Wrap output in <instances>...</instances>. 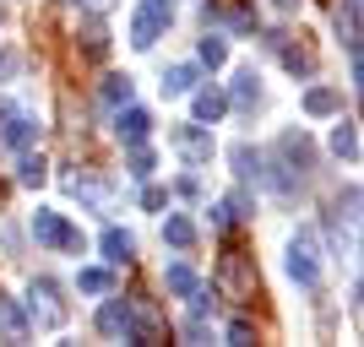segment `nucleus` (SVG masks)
<instances>
[{
  "label": "nucleus",
  "instance_id": "1",
  "mask_svg": "<svg viewBox=\"0 0 364 347\" xmlns=\"http://www.w3.org/2000/svg\"><path fill=\"white\" fill-rule=\"evenodd\" d=\"M218 293H223L228 304H250L261 293V277H256V260L245 255V250H223V260H218V272H213Z\"/></svg>",
  "mask_w": 364,
  "mask_h": 347
},
{
  "label": "nucleus",
  "instance_id": "2",
  "mask_svg": "<svg viewBox=\"0 0 364 347\" xmlns=\"http://www.w3.org/2000/svg\"><path fill=\"white\" fill-rule=\"evenodd\" d=\"M28 326H44V331H55V326H65V299H60V282L55 277H33L28 282Z\"/></svg>",
  "mask_w": 364,
  "mask_h": 347
},
{
  "label": "nucleus",
  "instance_id": "3",
  "mask_svg": "<svg viewBox=\"0 0 364 347\" xmlns=\"http://www.w3.org/2000/svg\"><path fill=\"white\" fill-rule=\"evenodd\" d=\"M174 22V11H168V0H141L136 16H131V44L136 49H152L158 38H164V28Z\"/></svg>",
  "mask_w": 364,
  "mask_h": 347
},
{
  "label": "nucleus",
  "instance_id": "4",
  "mask_svg": "<svg viewBox=\"0 0 364 347\" xmlns=\"http://www.w3.org/2000/svg\"><path fill=\"white\" fill-rule=\"evenodd\" d=\"M33 239L49 250H82V233L65 223L60 211H33Z\"/></svg>",
  "mask_w": 364,
  "mask_h": 347
},
{
  "label": "nucleus",
  "instance_id": "5",
  "mask_svg": "<svg viewBox=\"0 0 364 347\" xmlns=\"http://www.w3.org/2000/svg\"><path fill=\"white\" fill-rule=\"evenodd\" d=\"M289 277L299 287H316L321 282V250H316V233H299L289 244Z\"/></svg>",
  "mask_w": 364,
  "mask_h": 347
},
{
  "label": "nucleus",
  "instance_id": "6",
  "mask_svg": "<svg viewBox=\"0 0 364 347\" xmlns=\"http://www.w3.org/2000/svg\"><path fill=\"white\" fill-rule=\"evenodd\" d=\"M168 141H174L191 163H207V158H213V136H207L201 125H174V136H168Z\"/></svg>",
  "mask_w": 364,
  "mask_h": 347
},
{
  "label": "nucleus",
  "instance_id": "7",
  "mask_svg": "<svg viewBox=\"0 0 364 347\" xmlns=\"http://www.w3.org/2000/svg\"><path fill=\"white\" fill-rule=\"evenodd\" d=\"M267 49H277V55H283V65H289L294 76H310V71H316V55H310L304 44H289L283 33H272V38H267Z\"/></svg>",
  "mask_w": 364,
  "mask_h": 347
},
{
  "label": "nucleus",
  "instance_id": "8",
  "mask_svg": "<svg viewBox=\"0 0 364 347\" xmlns=\"http://www.w3.org/2000/svg\"><path fill=\"white\" fill-rule=\"evenodd\" d=\"M33 136H38V120L22 114V109H11L6 125H0V141H6V147H33Z\"/></svg>",
  "mask_w": 364,
  "mask_h": 347
},
{
  "label": "nucleus",
  "instance_id": "9",
  "mask_svg": "<svg viewBox=\"0 0 364 347\" xmlns=\"http://www.w3.org/2000/svg\"><path fill=\"white\" fill-rule=\"evenodd\" d=\"M147 131H152V120L141 114V109H131V104H125L120 114H114V136H120V141H131V147H136V141H147Z\"/></svg>",
  "mask_w": 364,
  "mask_h": 347
},
{
  "label": "nucleus",
  "instance_id": "10",
  "mask_svg": "<svg viewBox=\"0 0 364 347\" xmlns=\"http://www.w3.org/2000/svg\"><path fill=\"white\" fill-rule=\"evenodd\" d=\"M98 331H104V336H131V304L109 299L104 309H98Z\"/></svg>",
  "mask_w": 364,
  "mask_h": 347
},
{
  "label": "nucleus",
  "instance_id": "11",
  "mask_svg": "<svg viewBox=\"0 0 364 347\" xmlns=\"http://www.w3.org/2000/svg\"><path fill=\"white\" fill-rule=\"evenodd\" d=\"M0 342H28V315L16 309V299L0 293Z\"/></svg>",
  "mask_w": 364,
  "mask_h": 347
},
{
  "label": "nucleus",
  "instance_id": "12",
  "mask_svg": "<svg viewBox=\"0 0 364 347\" xmlns=\"http://www.w3.org/2000/svg\"><path fill=\"white\" fill-rule=\"evenodd\" d=\"M131 255H136V239L125 228H104V260L109 266H131Z\"/></svg>",
  "mask_w": 364,
  "mask_h": 347
},
{
  "label": "nucleus",
  "instance_id": "13",
  "mask_svg": "<svg viewBox=\"0 0 364 347\" xmlns=\"http://www.w3.org/2000/svg\"><path fill=\"white\" fill-rule=\"evenodd\" d=\"M332 22H337V38H343V44H348V55H353V49H359V0H343Z\"/></svg>",
  "mask_w": 364,
  "mask_h": 347
},
{
  "label": "nucleus",
  "instance_id": "14",
  "mask_svg": "<svg viewBox=\"0 0 364 347\" xmlns=\"http://www.w3.org/2000/svg\"><path fill=\"white\" fill-rule=\"evenodd\" d=\"M332 152L343 158V163H359V125H353V120H343L332 131Z\"/></svg>",
  "mask_w": 364,
  "mask_h": 347
},
{
  "label": "nucleus",
  "instance_id": "15",
  "mask_svg": "<svg viewBox=\"0 0 364 347\" xmlns=\"http://www.w3.org/2000/svg\"><path fill=\"white\" fill-rule=\"evenodd\" d=\"M191 109H196V120H218V114L228 109V98L218 87H201V92L191 87Z\"/></svg>",
  "mask_w": 364,
  "mask_h": 347
},
{
  "label": "nucleus",
  "instance_id": "16",
  "mask_svg": "<svg viewBox=\"0 0 364 347\" xmlns=\"http://www.w3.org/2000/svg\"><path fill=\"white\" fill-rule=\"evenodd\" d=\"M277 152H283V158H289L294 168H310V141H304V131H283V141H277Z\"/></svg>",
  "mask_w": 364,
  "mask_h": 347
},
{
  "label": "nucleus",
  "instance_id": "17",
  "mask_svg": "<svg viewBox=\"0 0 364 347\" xmlns=\"http://www.w3.org/2000/svg\"><path fill=\"white\" fill-rule=\"evenodd\" d=\"M337 109H343L337 87H310L304 92V114H337Z\"/></svg>",
  "mask_w": 364,
  "mask_h": 347
},
{
  "label": "nucleus",
  "instance_id": "18",
  "mask_svg": "<svg viewBox=\"0 0 364 347\" xmlns=\"http://www.w3.org/2000/svg\"><path fill=\"white\" fill-rule=\"evenodd\" d=\"M98 98H104L109 109H125V104H131V76H104Z\"/></svg>",
  "mask_w": 364,
  "mask_h": 347
},
{
  "label": "nucleus",
  "instance_id": "19",
  "mask_svg": "<svg viewBox=\"0 0 364 347\" xmlns=\"http://www.w3.org/2000/svg\"><path fill=\"white\" fill-rule=\"evenodd\" d=\"M256 98H261V76L250 71V65H245V71L234 76V104H240V109H250Z\"/></svg>",
  "mask_w": 364,
  "mask_h": 347
},
{
  "label": "nucleus",
  "instance_id": "20",
  "mask_svg": "<svg viewBox=\"0 0 364 347\" xmlns=\"http://www.w3.org/2000/svg\"><path fill=\"white\" fill-rule=\"evenodd\" d=\"M76 44L87 49L92 60H104V49H109V33H104V22H87V28L76 33Z\"/></svg>",
  "mask_w": 364,
  "mask_h": 347
},
{
  "label": "nucleus",
  "instance_id": "21",
  "mask_svg": "<svg viewBox=\"0 0 364 347\" xmlns=\"http://www.w3.org/2000/svg\"><path fill=\"white\" fill-rule=\"evenodd\" d=\"M191 87H196V65H174V71L164 76V92H168V98H185Z\"/></svg>",
  "mask_w": 364,
  "mask_h": 347
},
{
  "label": "nucleus",
  "instance_id": "22",
  "mask_svg": "<svg viewBox=\"0 0 364 347\" xmlns=\"http://www.w3.org/2000/svg\"><path fill=\"white\" fill-rule=\"evenodd\" d=\"M164 282H168V293H191V287H196V272H191V266H185V260H174V266H164Z\"/></svg>",
  "mask_w": 364,
  "mask_h": 347
},
{
  "label": "nucleus",
  "instance_id": "23",
  "mask_svg": "<svg viewBox=\"0 0 364 347\" xmlns=\"http://www.w3.org/2000/svg\"><path fill=\"white\" fill-rule=\"evenodd\" d=\"M164 239L174 244V250H191V244H196V228L185 223V217H168V223H164Z\"/></svg>",
  "mask_w": 364,
  "mask_h": 347
},
{
  "label": "nucleus",
  "instance_id": "24",
  "mask_svg": "<svg viewBox=\"0 0 364 347\" xmlns=\"http://www.w3.org/2000/svg\"><path fill=\"white\" fill-rule=\"evenodd\" d=\"M76 287H82V293H109V287H114V277H109V272H98V266H82Z\"/></svg>",
  "mask_w": 364,
  "mask_h": 347
},
{
  "label": "nucleus",
  "instance_id": "25",
  "mask_svg": "<svg viewBox=\"0 0 364 347\" xmlns=\"http://www.w3.org/2000/svg\"><path fill=\"white\" fill-rule=\"evenodd\" d=\"M196 55H201V65H223V60H228V44H223V38H218V33H207Z\"/></svg>",
  "mask_w": 364,
  "mask_h": 347
},
{
  "label": "nucleus",
  "instance_id": "26",
  "mask_svg": "<svg viewBox=\"0 0 364 347\" xmlns=\"http://www.w3.org/2000/svg\"><path fill=\"white\" fill-rule=\"evenodd\" d=\"M228 158H234V168H240L245 180H256V168H261V152H250V147H234Z\"/></svg>",
  "mask_w": 364,
  "mask_h": 347
},
{
  "label": "nucleus",
  "instance_id": "27",
  "mask_svg": "<svg viewBox=\"0 0 364 347\" xmlns=\"http://www.w3.org/2000/svg\"><path fill=\"white\" fill-rule=\"evenodd\" d=\"M16 180L22 184H44V158H22V163H16Z\"/></svg>",
  "mask_w": 364,
  "mask_h": 347
},
{
  "label": "nucleus",
  "instance_id": "28",
  "mask_svg": "<svg viewBox=\"0 0 364 347\" xmlns=\"http://www.w3.org/2000/svg\"><path fill=\"white\" fill-rule=\"evenodd\" d=\"M152 168H158V163H152V152L136 141V152H131V174H136V180H152Z\"/></svg>",
  "mask_w": 364,
  "mask_h": 347
},
{
  "label": "nucleus",
  "instance_id": "29",
  "mask_svg": "<svg viewBox=\"0 0 364 347\" xmlns=\"http://www.w3.org/2000/svg\"><path fill=\"white\" fill-rule=\"evenodd\" d=\"M141 206H147V211H158V206H168V190H158V184H152L147 196H141Z\"/></svg>",
  "mask_w": 364,
  "mask_h": 347
},
{
  "label": "nucleus",
  "instance_id": "30",
  "mask_svg": "<svg viewBox=\"0 0 364 347\" xmlns=\"http://www.w3.org/2000/svg\"><path fill=\"white\" fill-rule=\"evenodd\" d=\"M228 342L245 347V342H250V326H245V320H234V326H228Z\"/></svg>",
  "mask_w": 364,
  "mask_h": 347
},
{
  "label": "nucleus",
  "instance_id": "31",
  "mask_svg": "<svg viewBox=\"0 0 364 347\" xmlns=\"http://www.w3.org/2000/svg\"><path fill=\"white\" fill-rule=\"evenodd\" d=\"M11 71H16V55H0V82H6Z\"/></svg>",
  "mask_w": 364,
  "mask_h": 347
},
{
  "label": "nucleus",
  "instance_id": "32",
  "mask_svg": "<svg viewBox=\"0 0 364 347\" xmlns=\"http://www.w3.org/2000/svg\"><path fill=\"white\" fill-rule=\"evenodd\" d=\"M76 6H92V11H109V6H114V0H76Z\"/></svg>",
  "mask_w": 364,
  "mask_h": 347
},
{
  "label": "nucleus",
  "instance_id": "33",
  "mask_svg": "<svg viewBox=\"0 0 364 347\" xmlns=\"http://www.w3.org/2000/svg\"><path fill=\"white\" fill-rule=\"evenodd\" d=\"M272 6H277V11H299L304 0H272Z\"/></svg>",
  "mask_w": 364,
  "mask_h": 347
}]
</instances>
